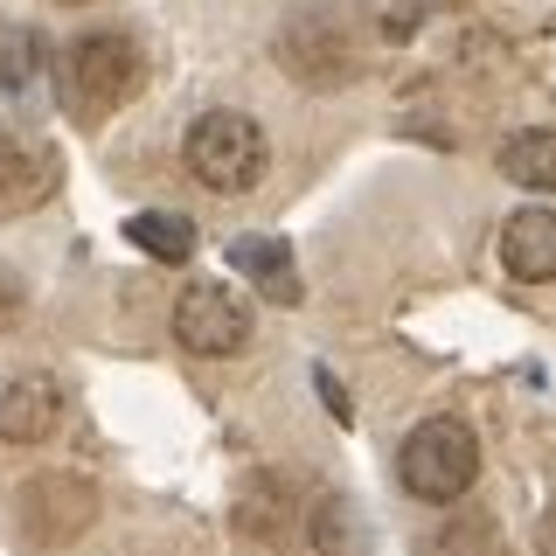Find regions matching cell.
Returning <instances> with one entry per match:
<instances>
[{
  "label": "cell",
  "mask_w": 556,
  "mask_h": 556,
  "mask_svg": "<svg viewBox=\"0 0 556 556\" xmlns=\"http://www.w3.org/2000/svg\"><path fill=\"white\" fill-rule=\"evenodd\" d=\"M396 480H404L410 501H431V508H459L480 480V439L466 417H425L404 445H396Z\"/></svg>",
  "instance_id": "cell-1"
},
{
  "label": "cell",
  "mask_w": 556,
  "mask_h": 556,
  "mask_svg": "<svg viewBox=\"0 0 556 556\" xmlns=\"http://www.w3.org/2000/svg\"><path fill=\"white\" fill-rule=\"evenodd\" d=\"M139 84H147V63H139V49L112 28L77 35L56 63V98L70 104V118H112L118 104L139 98Z\"/></svg>",
  "instance_id": "cell-2"
},
{
  "label": "cell",
  "mask_w": 556,
  "mask_h": 556,
  "mask_svg": "<svg viewBox=\"0 0 556 556\" xmlns=\"http://www.w3.org/2000/svg\"><path fill=\"white\" fill-rule=\"evenodd\" d=\"M271 49L300 84H348V77H362V63H369L355 14L334 8V0H306V8L278 28Z\"/></svg>",
  "instance_id": "cell-3"
},
{
  "label": "cell",
  "mask_w": 556,
  "mask_h": 556,
  "mask_svg": "<svg viewBox=\"0 0 556 556\" xmlns=\"http://www.w3.org/2000/svg\"><path fill=\"white\" fill-rule=\"evenodd\" d=\"M188 174L208 195H251L265 181V132L251 112H202L188 126Z\"/></svg>",
  "instance_id": "cell-4"
},
{
  "label": "cell",
  "mask_w": 556,
  "mask_h": 556,
  "mask_svg": "<svg viewBox=\"0 0 556 556\" xmlns=\"http://www.w3.org/2000/svg\"><path fill=\"white\" fill-rule=\"evenodd\" d=\"M174 341L188 355H237L251 341V300L230 286H188L174 306Z\"/></svg>",
  "instance_id": "cell-5"
},
{
  "label": "cell",
  "mask_w": 556,
  "mask_h": 556,
  "mask_svg": "<svg viewBox=\"0 0 556 556\" xmlns=\"http://www.w3.org/2000/svg\"><path fill=\"white\" fill-rule=\"evenodd\" d=\"M91 486L84 480H63V473H42V480H28L22 494H14V529H22V543L35 549H56L70 543V535L91 521Z\"/></svg>",
  "instance_id": "cell-6"
},
{
  "label": "cell",
  "mask_w": 556,
  "mask_h": 556,
  "mask_svg": "<svg viewBox=\"0 0 556 556\" xmlns=\"http://www.w3.org/2000/svg\"><path fill=\"white\" fill-rule=\"evenodd\" d=\"M230 521L251 535V543L286 549L292 535H300V486H292L286 473H243L237 501H230Z\"/></svg>",
  "instance_id": "cell-7"
},
{
  "label": "cell",
  "mask_w": 556,
  "mask_h": 556,
  "mask_svg": "<svg viewBox=\"0 0 556 556\" xmlns=\"http://www.w3.org/2000/svg\"><path fill=\"white\" fill-rule=\"evenodd\" d=\"M63 425V382L28 369V376H8L0 382V439L8 445H42L56 439Z\"/></svg>",
  "instance_id": "cell-8"
},
{
  "label": "cell",
  "mask_w": 556,
  "mask_h": 556,
  "mask_svg": "<svg viewBox=\"0 0 556 556\" xmlns=\"http://www.w3.org/2000/svg\"><path fill=\"white\" fill-rule=\"evenodd\" d=\"M56 195V153L28 147L22 132H0V223L28 216Z\"/></svg>",
  "instance_id": "cell-9"
},
{
  "label": "cell",
  "mask_w": 556,
  "mask_h": 556,
  "mask_svg": "<svg viewBox=\"0 0 556 556\" xmlns=\"http://www.w3.org/2000/svg\"><path fill=\"white\" fill-rule=\"evenodd\" d=\"M501 265H508V278H521V286H549L556 278V208L529 202L501 223Z\"/></svg>",
  "instance_id": "cell-10"
},
{
  "label": "cell",
  "mask_w": 556,
  "mask_h": 556,
  "mask_svg": "<svg viewBox=\"0 0 556 556\" xmlns=\"http://www.w3.org/2000/svg\"><path fill=\"white\" fill-rule=\"evenodd\" d=\"M230 271L251 278V286L265 292V300H278V306H300L306 300L300 265H292L286 237H230Z\"/></svg>",
  "instance_id": "cell-11"
},
{
  "label": "cell",
  "mask_w": 556,
  "mask_h": 556,
  "mask_svg": "<svg viewBox=\"0 0 556 556\" xmlns=\"http://www.w3.org/2000/svg\"><path fill=\"white\" fill-rule=\"evenodd\" d=\"M417 556H508V535H501V521L486 508H459V515H445L439 529L425 535Z\"/></svg>",
  "instance_id": "cell-12"
},
{
  "label": "cell",
  "mask_w": 556,
  "mask_h": 556,
  "mask_svg": "<svg viewBox=\"0 0 556 556\" xmlns=\"http://www.w3.org/2000/svg\"><path fill=\"white\" fill-rule=\"evenodd\" d=\"M501 174H508L515 188H529V195H549L556 188V132L549 126L515 132L508 147H501Z\"/></svg>",
  "instance_id": "cell-13"
},
{
  "label": "cell",
  "mask_w": 556,
  "mask_h": 556,
  "mask_svg": "<svg viewBox=\"0 0 556 556\" xmlns=\"http://www.w3.org/2000/svg\"><path fill=\"white\" fill-rule=\"evenodd\" d=\"M126 237L147 257H161V265H188L195 257V223L174 216V208H139V216H126Z\"/></svg>",
  "instance_id": "cell-14"
},
{
  "label": "cell",
  "mask_w": 556,
  "mask_h": 556,
  "mask_svg": "<svg viewBox=\"0 0 556 556\" xmlns=\"http://www.w3.org/2000/svg\"><path fill=\"white\" fill-rule=\"evenodd\" d=\"M313 549L320 556H362L369 549V535H362V521H355V508H348L341 494H327V501H313Z\"/></svg>",
  "instance_id": "cell-15"
},
{
  "label": "cell",
  "mask_w": 556,
  "mask_h": 556,
  "mask_svg": "<svg viewBox=\"0 0 556 556\" xmlns=\"http://www.w3.org/2000/svg\"><path fill=\"white\" fill-rule=\"evenodd\" d=\"M42 70H56L49 49H42V35H35V28H0V84H8L14 98H22Z\"/></svg>",
  "instance_id": "cell-16"
},
{
  "label": "cell",
  "mask_w": 556,
  "mask_h": 556,
  "mask_svg": "<svg viewBox=\"0 0 556 556\" xmlns=\"http://www.w3.org/2000/svg\"><path fill=\"white\" fill-rule=\"evenodd\" d=\"M22 313H28V286H22V271H14V265H0V334H8Z\"/></svg>",
  "instance_id": "cell-17"
},
{
  "label": "cell",
  "mask_w": 556,
  "mask_h": 556,
  "mask_svg": "<svg viewBox=\"0 0 556 556\" xmlns=\"http://www.w3.org/2000/svg\"><path fill=\"white\" fill-rule=\"evenodd\" d=\"M313 390L327 396V417H334V425H348V417H355V410H348V390L334 382V369H313Z\"/></svg>",
  "instance_id": "cell-18"
},
{
  "label": "cell",
  "mask_w": 556,
  "mask_h": 556,
  "mask_svg": "<svg viewBox=\"0 0 556 556\" xmlns=\"http://www.w3.org/2000/svg\"><path fill=\"white\" fill-rule=\"evenodd\" d=\"M535 556H556V508L543 515V529H535Z\"/></svg>",
  "instance_id": "cell-19"
},
{
  "label": "cell",
  "mask_w": 556,
  "mask_h": 556,
  "mask_svg": "<svg viewBox=\"0 0 556 556\" xmlns=\"http://www.w3.org/2000/svg\"><path fill=\"white\" fill-rule=\"evenodd\" d=\"M431 8V0H404V14H425Z\"/></svg>",
  "instance_id": "cell-20"
},
{
  "label": "cell",
  "mask_w": 556,
  "mask_h": 556,
  "mask_svg": "<svg viewBox=\"0 0 556 556\" xmlns=\"http://www.w3.org/2000/svg\"><path fill=\"white\" fill-rule=\"evenodd\" d=\"M56 8H84V0H56Z\"/></svg>",
  "instance_id": "cell-21"
}]
</instances>
